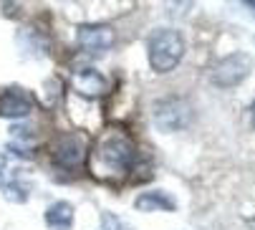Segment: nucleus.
<instances>
[{"label": "nucleus", "instance_id": "1", "mask_svg": "<svg viewBox=\"0 0 255 230\" xmlns=\"http://www.w3.org/2000/svg\"><path fill=\"white\" fill-rule=\"evenodd\" d=\"M134 144L119 129H106L89 155V170L99 180H119L131 170Z\"/></svg>", "mask_w": 255, "mask_h": 230}, {"label": "nucleus", "instance_id": "2", "mask_svg": "<svg viewBox=\"0 0 255 230\" xmlns=\"http://www.w3.org/2000/svg\"><path fill=\"white\" fill-rule=\"evenodd\" d=\"M147 51H149V66L157 73H169L182 61V53H185V41H182V35L177 30L159 28V30H154L149 35Z\"/></svg>", "mask_w": 255, "mask_h": 230}, {"label": "nucleus", "instance_id": "3", "mask_svg": "<svg viewBox=\"0 0 255 230\" xmlns=\"http://www.w3.org/2000/svg\"><path fill=\"white\" fill-rule=\"evenodd\" d=\"M253 66H255V61H253L250 53L235 51V53L225 56L220 63L212 68V76H210V79H212L215 86L230 89V86H238V84H243V81L248 79L250 71H253Z\"/></svg>", "mask_w": 255, "mask_h": 230}, {"label": "nucleus", "instance_id": "4", "mask_svg": "<svg viewBox=\"0 0 255 230\" xmlns=\"http://www.w3.org/2000/svg\"><path fill=\"white\" fill-rule=\"evenodd\" d=\"M190 124V104L179 96H167L154 104V127L159 132H179Z\"/></svg>", "mask_w": 255, "mask_h": 230}, {"label": "nucleus", "instance_id": "5", "mask_svg": "<svg viewBox=\"0 0 255 230\" xmlns=\"http://www.w3.org/2000/svg\"><path fill=\"white\" fill-rule=\"evenodd\" d=\"M51 157L58 167L63 170H76L86 162L89 157V149H86V139L81 134H74V132H66L61 134L53 147H51Z\"/></svg>", "mask_w": 255, "mask_h": 230}, {"label": "nucleus", "instance_id": "6", "mask_svg": "<svg viewBox=\"0 0 255 230\" xmlns=\"http://www.w3.org/2000/svg\"><path fill=\"white\" fill-rule=\"evenodd\" d=\"M76 43L86 53H104V51H109L114 46V28L104 25V23L81 25L79 33H76Z\"/></svg>", "mask_w": 255, "mask_h": 230}, {"label": "nucleus", "instance_id": "7", "mask_svg": "<svg viewBox=\"0 0 255 230\" xmlns=\"http://www.w3.org/2000/svg\"><path fill=\"white\" fill-rule=\"evenodd\" d=\"M30 109H33V101H30V96L23 89L10 86V89L0 91V117L20 119V117H28Z\"/></svg>", "mask_w": 255, "mask_h": 230}, {"label": "nucleus", "instance_id": "8", "mask_svg": "<svg viewBox=\"0 0 255 230\" xmlns=\"http://www.w3.org/2000/svg\"><path fill=\"white\" fill-rule=\"evenodd\" d=\"M71 89L84 99H96L106 91V79L96 68H81L71 76Z\"/></svg>", "mask_w": 255, "mask_h": 230}, {"label": "nucleus", "instance_id": "9", "mask_svg": "<svg viewBox=\"0 0 255 230\" xmlns=\"http://www.w3.org/2000/svg\"><path fill=\"white\" fill-rule=\"evenodd\" d=\"M134 208L139 213H157V210H174L177 203L167 193H162V190H152V193L139 195L136 203H134Z\"/></svg>", "mask_w": 255, "mask_h": 230}, {"label": "nucleus", "instance_id": "10", "mask_svg": "<svg viewBox=\"0 0 255 230\" xmlns=\"http://www.w3.org/2000/svg\"><path fill=\"white\" fill-rule=\"evenodd\" d=\"M43 220L51 230H68L71 225H74V205L71 203H53L46 210Z\"/></svg>", "mask_w": 255, "mask_h": 230}, {"label": "nucleus", "instance_id": "11", "mask_svg": "<svg viewBox=\"0 0 255 230\" xmlns=\"http://www.w3.org/2000/svg\"><path fill=\"white\" fill-rule=\"evenodd\" d=\"M101 225H104V230H134L129 223H124L114 213H101Z\"/></svg>", "mask_w": 255, "mask_h": 230}, {"label": "nucleus", "instance_id": "12", "mask_svg": "<svg viewBox=\"0 0 255 230\" xmlns=\"http://www.w3.org/2000/svg\"><path fill=\"white\" fill-rule=\"evenodd\" d=\"M3 190H5V193H3L5 200H13V203H25L28 200V193H25L20 185H5Z\"/></svg>", "mask_w": 255, "mask_h": 230}, {"label": "nucleus", "instance_id": "13", "mask_svg": "<svg viewBox=\"0 0 255 230\" xmlns=\"http://www.w3.org/2000/svg\"><path fill=\"white\" fill-rule=\"evenodd\" d=\"M250 122H253V127H255V101H253V106H250Z\"/></svg>", "mask_w": 255, "mask_h": 230}, {"label": "nucleus", "instance_id": "14", "mask_svg": "<svg viewBox=\"0 0 255 230\" xmlns=\"http://www.w3.org/2000/svg\"><path fill=\"white\" fill-rule=\"evenodd\" d=\"M248 8H255V0H250V3H248Z\"/></svg>", "mask_w": 255, "mask_h": 230}, {"label": "nucleus", "instance_id": "15", "mask_svg": "<svg viewBox=\"0 0 255 230\" xmlns=\"http://www.w3.org/2000/svg\"><path fill=\"white\" fill-rule=\"evenodd\" d=\"M0 185H3V175H0Z\"/></svg>", "mask_w": 255, "mask_h": 230}]
</instances>
